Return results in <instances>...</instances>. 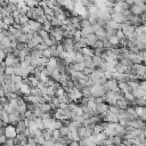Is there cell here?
<instances>
[{
    "mask_svg": "<svg viewBox=\"0 0 146 146\" xmlns=\"http://www.w3.org/2000/svg\"><path fill=\"white\" fill-rule=\"evenodd\" d=\"M91 72H92V68H89V67H84V68L82 70V73L86 74V75H89Z\"/></svg>",
    "mask_w": 146,
    "mask_h": 146,
    "instance_id": "cell-23",
    "label": "cell"
},
{
    "mask_svg": "<svg viewBox=\"0 0 146 146\" xmlns=\"http://www.w3.org/2000/svg\"><path fill=\"white\" fill-rule=\"evenodd\" d=\"M91 59H92V62H94L95 66H98V65H100V64L104 62V59H103L100 56H95V55L91 57Z\"/></svg>",
    "mask_w": 146,
    "mask_h": 146,
    "instance_id": "cell-15",
    "label": "cell"
},
{
    "mask_svg": "<svg viewBox=\"0 0 146 146\" xmlns=\"http://www.w3.org/2000/svg\"><path fill=\"white\" fill-rule=\"evenodd\" d=\"M83 68H84L83 62L78 63V62H74V60H73V71H82Z\"/></svg>",
    "mask_w": 146,
    "mask_h": 146,
    "instance_id": "cell-13",
    "label": "cell"
},
{
    "mask_svg": "<svg viewBox=\"0 0 146 146\" xmlns=\"http://www.w3.org/2000/svg\"><path fill=\"white\" fill-rule=\"evenodd\" d=\"M9 15H10V13L5 7H0V16H1V18L6 17V16H9Z\"/></svg>",
    "mask_w": 146,
    "mask_h": 146,
    "instance_id": "cell-19",
    "label": "cell"
},
{
    "mask_svg": "<svg viewBox=\"0 0 146 146\" xmlns=\"http://www.w3.org/2000/svg\"><path fill=\"white\" fill-rule=\"evenodd\" d=\"M84 38H86L87 41H88V46H91V44L97 40V35H96L95 33H89V34H87Z\"/></svg>",
    "mask_w": 146,
    "mask_h": 146,
    "instance_id": "cell-11",
    "label": "cell"
},
{
    "mask_svg": "<svg viewBox=\"0 0 146 146\" xmlns=\"http://www.w3.org/2000/svg\"><path fill=\"white\" fill-rule=\"evenodd\" d=\"M116 105H117L120 108H122V110H125V107L129 105V100H128L127 98H124V97H122V98H119V99L116 100Z\"/></svg>",
    "mask_w": 146,
    "mask_h": 146,
    "instance_id": "cell-9",
    "label": "cell"
},
{
    "mask_svg": "<svg viewBox=\"0 0 146 146\" xmlns=\"http://www.w3.org/2000/svg\"><path fill=\"white\" fill-rule=\"evenodd\" d=\"M145 91H146V90H143V89H140V88L138 87V88L133 89V90L131 91V94H132V96H133L135 98H140V97H145Z\"/></svg>",
    "mask_w": 146,
    "mask_h": 146,
    "instance_id": "cell-8",
    "label": "cell"
},
{
    "mask_svg": "<svg viewBox=\"0 0 146 146\" xmlns=\"http://www.w3.org/2000/svg\"><path fill=\"white\" fill-rule=\"evenodd\" d=\"M139 88L143 90H146V80H140L139 81Z\"/></svg>",
    "mask_w": 146,
    "mask_h": 146,
    "instance_id": "cell-22",
    "label": "cell"
},
{
    "mask_svg": "<svg viewBox=\"0 0 146 146\" xmlns=\"http://www.w3.org/2000/svg\"><path fill=\"white\" fill-rule=\"evenodd\" d=\"M43 13H44V15L54 16V9H52V8H50V7H48V6L43 8Z\"/></svg>",
    "mask_w": 146,
    "mask_h": 146,
    "instance_id": "cell-18",
    "label": "cell"
},
{
    "mask_svg": "<svg viewBox=\"0 0 146 146\" xmlns=\"http://www.w3.org/2000/svg\"><path fill=\"white\" fill-rule=\"evenodd\" d=\"M49 22H50L51 26H60V25H63V22L60 19H58L57 17H55V16H52Z\"/></svg>",
    "mask_w": 146,
    "mask_h": 146,
    "instance_id": "cell-12",
    "label": "cell"
},
{
    "mask_svg": "<svg viewBox=\"0 0 146 146\" xmlns=\"http://www.w3.org/2000/svg\"><path fill=\"white\" fill-rule=\"evenodd\" d=\"M8 2H10V3H18L19 0H8Z\"/></svg>",
    "mask_w": 146,
    "mask_h": 146,
    "instance_id": "cell-24",
    "label": "cell"
},
{
    "mask_svg": "<svg viewBox=\"0 0 146 146\" xmlns=\"http://www.w3.org/2000/svg\"><path fill=\"white\" fill-rule=\"evenodd\" d=\"M1 21H2V23H3L6 26H10V25H13V24L15 23V21H14V17H13L11 15H9V16H6V17H2V18H1Z\"/></svg>",
    "mask_w": 146,
    "mask_h": 146,
    "instance_id": "cell-10",
    "label": "cell"
},
{
    "mask_svg": "<svg viewBox=\"0 0 146 146\" xmlns=\"http://www.w3.org/2000/svg\"><path fill=\"white\" fill-rule=\"evenodd\" d=\"M33 139H34V141L36 143V145H38V144H39V145H42V143H43V140H44V138L41 136V133H39V135H34Z\"/></svg>",
    "mask_w": 146,
    "mask_h": 146,
    "instance_id": "cell-16",
    "label": "cell"
},
{
    "mask_svg": "<svg viewBox=\"0 0 146 146\" xmlns=\"http://www.w3.org/2000/svg\"><path fill=\"white\" fill-rule=\"evenodd\" d=\"M112 46H113V43L110 41V40H105V41H103V47L104 48H112Z\"/></svg>",
    "mask_w": 146,
    "mask_h": 146,
    "instance_id": "cell-21",
    "label": "cell"
},
{
    "mask_svg": "<svg viewBox=\"0 0 146 146\" xmlns=\"http://www.w3.org/2000/svg\"><path fill=\"white\" fill-rule=\"evenodd\" d=\"M104 86H105L106 90L115 91V90L119 89V87H117V80H116V79H113V78H112V79H108Z\"/></svg>",
    "mask_w": 146,
    "mask_h": 146,
    "instance_id": "cell-4",
    "label": "cell"
},
{
    "mask_svg": "<svg viewBox=\"0 0 146 146\" xmlns=\"http://www.w3.org/2000/svg\"><path fill=\"white\" fill-rule=\"evenodd\" d=\"M91 133H92L91 129H88V128L84 127V125H80V127L76 128V135H78L79 139H80V138H87V137H90Z\"/></svg>",
    "mask_w": 146,
    "mask_h": 146,
    "instance_id": "cell-2",
    "label": "cell"
},
{
    "mask_svg": "<svg viewBox=\"0 0 146 146\" xmlns=\"http://www.w3.org/2000/svg\"><path fill=\"white\" fill-rule=\"evenodd\" d=\"M0 43L3 44L5 47H7V46H10V40H9L8 36H3V38L0 40Z\"/></svg>",
    "mask_w": 146,
    "mask_h": 146,
    "instance_id": "cell-20",
    "label": "cell"
},
{
    "mask_svg": "<svg viewBox=\"0 0 146 146\" xmlns=\"http://www.w3.org/2000/svg\"><path fill=\"white\" fill-rule=\"evenodd\" d=\"M95 110H96V111H97L99 114H102L103 116H105V115L108 113V105H107L105 102H102V103L96 104Z\"/></svg>",
    "mask_w": 146,
    "mask_h": 146,
    "instance_id": "cell-3",
    "label": "cell"
},
{
    "mask_svg": "<svg viewBox=\"0 0 146 146\" xmlns=\"http://www.w3.org/2000/svg\"><path fill=\"white\" fill-rule=\"evenodd\" d=\"M58 131H59L60 136H66V135L68 133L70 129H68V127H66V125H62V127L58 129Z\"/></svg>",
    "mask_w": 146,
    "mask_h": 146,
    "instance_id": "cell-17",
    "label": "cell"
},
{
    "mask_svg": "<svg viewBox=\"0 0 146 146\" xmlns=\"http://www.w3.org/2000/svg\"><path fill=\"white\" fill-rule=\"evenodd\" d=\"M16 133H17V132H16L15 125L8 123V124L6 125V128H5V136H6L7 138H14V137L16 136Z\"/></svg>",
    "mask_w": 146,
    "mask_h": 146,
    "instance_id": "cell-5",
    "label": "cell"
},
{
    "mask_svg": "<svg viewBox=\"0 0 146 146\" xmlns=\"http://www.w3.org/2000/svg\"><path fill=\"white\" fill-rule=\"evenodd\" d=\"M89 26H91V23L89 22V19H88V18L83 17V18L80 21V27H81V29H83V27H89Z\"/></svg>",
    "mask_w": 146,
    "mask_h": 146,
    "instance_id": "cell-14",
    "label": "cell"
},
{
    "mask_svg": "<svg viewBox=\"0 0 146 146\" xmlns=\"http://www.w3.org/2000/svg\"><path fill=\"white\" fill-rule=\"evenodd\" d=\"M26 123L24 120H21V121H17V123L15 124V129H16V132H24L25 129H26Z\"/></svg>",
    "mask_w": 146,
    "mask_h": 146,
    "instance_id": "cell-7",
    "label": "cell"
},
{
    "mask_svg": "<svg viewBox=\"0 0 146 146\" xmlns=\"http://www.w3.org/2000/svg\"><path fill=\"white\" fill-rule=\"evenodd\" d=\"M27 24L30 26V30L31 31H34V32H36L38 30H40L42 27V24L41 23H39L38 21H33V19H29L27 21Z\"/></svg>",
    "mask_w": 146,
    "mask_h": 146,
    "instance_id": "cell-6",
    "label": "cell"
},
{
    "mask_svg": "<svg viewBox=\"0 0 146 146\" xmlns=\"http://www.w3.org/2000/svg\"><path fill=\"white\" fill-rule=\"evenodd\" d=\"M129 9H130V11H131L132 14L139 15V14H141L144 10H146V6H145L144 2H135V3H132V5L129 6Z\"/></svg>",
    "mask_w": 146,
    "mask_h": 146,
    "instance_id": "cell-1",
    "label": "cell"
}]
</instances>
